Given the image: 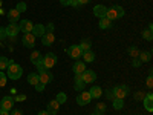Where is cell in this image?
<instances>
[{"label": "cell", "instance_id": "cell-1", "mask_svg": "<svg viewBox=\"0 0 153 115\" xmlns=\"http://www.w3.org/2000/svg\"><path fill=\"white\" fill-rule=\"evenodd\" d=\"M22 75H23V68L12 61L11 65L8 66V69H6V77L9 80H19Z\"/></svg>", "mask_w": 153, "mask_h": 115}, {"label": "cell", "instance_id": "cell-2", "mask_svg": "<svg viewBox=\"0 0 153 115\" xmlns=\"http://www.w3.org/2000/svg\"><path fill=\"white\" fill-rule=\"evenodd\" d=\"M124 9L120 6V5H113L110 8H107V12H106V17L110 20V22H115V20H118L121 17H124Z\"/></svg>", "mask_w": 153, "mask_h": 115}, {"label": "cell", "instance_id": "cell-3", "mask_svg": "<svg viewBox=\"0 0 153 115\" xmlns=\"http://www.w3.org/2000/svg\"><path fill=\"white\" fill-rule=\"evenodd\" d=\"M42 65L45 69H51V68H54L57 65V55L54 52H48L46 55H43L42 58Z\"/></svg>", "mask_w": 153, "mask_h": 115}, {"label": "cell", "instance_id": "cell-4", "mask_svg": "<svg viewBox=\"0 0 153 115\" xmlns=\"http://www.w3.org/2000/svg\"><path fill=\"white\" fill-rule=\"evenodd\" d=\"M112 92H113L115 98H121V100H124L127 95H129L130 89H129V86H126V84H120V86H115V87L112 89Z\"/></svg>", "mask_w": 153, "mask_h": 115}, {"label": "cell", "instance_id": "cell-5", "mask_svg": "<svg viewBox=\"0 0 153 115\" xmlns=\"http://www.w3.org/2000/svg\"><path fill=\"white\" fill-rule=\"evenodd\" d=\"M22 43H23V46L25 48H34L35 46V37H34V34L32 32H26V34H23V37H22Z\"/></svg>", "mask_w": 153, "mask_h": 115}, {"label": "cell", "instance_id": "cell-6", "mask_svg": "<svg viewBox=\"0 0 153 115\" xmlns=\"http://www.w3.org/2000/svg\"><path fill=\"white\" fill-rule=\"evenodd\" d=\"M14 103H16V100L14 97H11V95H6L2 98V101H0V109H5V111H11L12 108H14Z\"/></svg>", "mask_w": 153, "mask_h": 115}, {"label": "cell", "instance_id": "cell-7", "mask_svg": "<svg viewBox=\"0 0 153 115\" xmlns=\"http://www.w3.org/2000/svg\"><path fill=\"white\" fill-rule=\"evenodd\" d=\"M91 100H92V97L89 95V92L81 91L78 95H76V105H80V106H86V105L91 103Z\"/></svg>", "mask_w": 153, "mask_h": 115}, {"label": "cell", "instance_id": "cell-8", "mask_svg": "<svg viewBox=\"0 0 153 115\" xmlns=\"http://www.w3.org/2000/svg\"><path fill=\"white\" fill-rule=\"evenodd\" d=\"M68 54H69V57H71V58L78 60V58H81L83 51L80 49V46H78V45H71V46L68 48Z\"/></svg>", "mask_w": 153, "mask_h": 115}, {"label": "cell", "instance_id": "cell-9", "mask_svg": "<svg viewBox=\"0 0 153 115\" xmlns=\"http://www.w3.org/2000/svg\"><path fill=\"white\" fill-rule=\"evenodd\" d=\"M55 42V34L54 31H46L43 35H42V45L43 46H51Z\"/></svg>", "mask_w": 153, "mask_h": 115}, {"label": "cell", "instance_id": "cell-10", "mask_svg": "<svg viewBox=\"0 0 153 115\" xmlns=\"http://www.w3.org/2000/svg\"><path fill=\"white\" fill-rule=\"evenodd\" d=\"M38 74V77H40V81L46 86V84H49L51 81H52L54 80V75L52 74H51L48 69H45V71H40V72H37Z\"/></svg>", "mask_w": 153, "mask_h": 115}, {"label": "cell", "instance_id": "cell-11", "mask_svg": "<svg viewBox=\"0 0 153 115\" xmlns=\"http://www.w3.org/2000/svg\"><path fill=\"white\" fill-rule=\"evenodd\" d=\"M74 81H75L74 89H75L76 92H81V91H84V86H86V83H84V80H83L81 74H75V77H74Z\"/></svg>", "mask_w": 153, "mask_h": 115}, {"label": "cell", "instance_id": "cell-12", "mask_svg": "<svg viewBox=\"0 0 153 115\" xmlns=\"http://www.w3.org/2000/svg\"><path fill=\"white\" fill-rule=\"evenodd\" d=\"M5 31H6V35H8V37H16V35L20 32L19 23H12V22H9V25L5 28Z\"/></svg>", "mask_w": 153, "mask_h": 115}, {"label": "cell", "instance_id": "cell-13", "mask_svg": "<svg viewBox=\"0 0 153 115\" xmlns=\"http://www.w3.org/2000/svg\"><path fill=\"white\" fill-rule=\"evenodd\" d=\"M92 12H94V16L101 19V17H106V12H107V6L104 5H95L92 8Z\"/></svg>", "mask_w": 153, "mask_h": 115}, {"label": "cell", "instance_id": "cell-14", "mask_svg": "<svg viewBox=\"0 0 153 115\" xmlns=\"http://www.w3.org/2000/svg\"><path fill=\"white\" fill-rule=\"evenodd\" d=\"M60 103L57 100H51L49 103H48V108H46V111L49 112V115H55V114H58V111H60Z\"/></svg>", "mask_w": 153, "mask_h": 115}, {"label": "cell", "instance_id": "cell-15", "mask_svg": "<svg viewBox=\"0 0 153 115\" xmlns=\"http://www.w3.org/2000/svg\"><path fill=\"white\" fill-rule=\"evenodd\" d=\"M81 77H83V80H84L86 84L87 83H95V80H97V74L94 71H87V69L81 74Z\"/></svg>", "mask_w": 153, "mask_h": 115}, {"label": "cell", "instance_id": "cell-16", "mask_svg": "<svg viewBox=\"0 0 153 115\" xmlns=\"http://www.w3.org/2000/svg\"><path fill=\"white\" fill-rule=\"evenodd\" d=\"M19 28H20V31L22 32H32V28H34V25H32V22L31 20H22L20 23H19Z\"/></svg>", "mask_w": 153, "mask_h": 115}, {"label": "cell", "instance_id": "cell-17", "mask_svg": "<svg viewBox=\"0 0 153 115\" xmlns=\"http://www.w3.org/2000/svg\"><path fill=\"white\" fill-rule=\"evenodd\" d=\"M72 71H74V74H83L86 71V63L80 61V60H75L74 66H72Z\"/></svg>", "mask_w": 153, "mask_h": 115}, {"label": "cell", "instance_id": "cell-18", "mask_svg": "<svg viewBox=\"0 0 153 115\" xmlns=\"http://www.w3.org/2000/svg\"><path fill=\"white\" fill-rule=\"evenodd\" d=\"M143 101H144V108H146V111L152 112V111H153V94H152V92L146 94V97H144Z\"/></svg>", "mask_w": 153, "mask_h": 115}, {"label": "cell", "instance_id": "cell-19", "mask_svg": "<svg viewBox=\"0 0 153 115\" xmlns=\"http://www.w3.org/2000/svg\"><path fill=\"white\" fill-rule=\"evenodd\" d=\"M8 19H9V22H12V23H17V22H20V12L14 8V9H9L8 11Z\"/></svg>", "mask_w": 153, "mask_h": 115}, {"label": "cell", "instance_id": "cell-20", "mask_svg": "<svg viewBox=\"0 0 153 115\" xmlns=\"http://www.w3.org/2000/svg\"><path fill=\"white\" fill-rule=\"evenodd\" d=\"M81 57H83V61L84 63H92L95 60V52H94L92 49H89V51H84V52L81 54Z\"/></svg>", "mask_w": 153, "mask_h": 115}, {"label": "cell", "instance_id": "cell-21", "mask_svg": "<svg viewBox=\"0 0 153 115\" xmlns=\"http://www.w3.org/2000/svg\"><path fill=\"white\" fill-rule=\"evenodd\" d=\"M87 92H89V95H91L92 98H100L101 95H103V89H101L100 86H92Z\"/></svg>", "mask_w": 153, "mask_h": 115}, {"label": "cell", "instance_id": "cell-22", "mask_svg": "<svg viewBox=\"0 0 153 115\" xmlns=\"http://www.w3.org/2000/svg\"><path fill=\"white\" fill-rule=\"evenodd\" d=\"M46 32V28L43 26V25H34V28H32V34H34V37L37 38V37H40L42 38V35Z\"/></svg>", "mask_w": 153, "mask_h": 115}, {"label": "cell", "instance_id": "cell-23", "mask_svg": "<svg viewBox=\"0 0 153 115\" xmlns=\"http://www.w3.org/2000/svg\"><path fill=\"white\" fill-rule=\"evenodd\" d=\"M42 58H43V55H42L40 51H34V52L31 54V63H32V65H35V66L42 63Z\"/></svg>", "mask_w": 153, "mask_h": 115}, {"label": "cell", "instance_id": "cell-24", "mask_svg": "<svg viewBox=\"0 0 153 115\" xmlns=\"http://www.w3.org/2000/svg\"><path fill=\"white\" fill-rule=\"evenodd\" d=\"M98 26H100L101 29H109V28H112V22H110L107 17H101L100 22H98Z\"/></svg>", "mask_w": 153, "mask_h": 115}, {"label": "cell", "instance_id": "cell-25", "mask_svg": "<svg viewBox=\"0 0 153 115\" xmlns=\"http://www.w3.org/2000/svg\"><path fill=\"white\" fill-rule=\"evenodd\" d=\"M28 83H29V84H32V86H37L38 83H40V77H38V74L31 72V74L28 75Z\"/></svg>", "mask_w": 153, "mask_h": 115}, {"label": "cell", "instance_id": "cell-26", "mask_svg": "<svg viewBox=\"0 0 153 115\" xmlns=\"http://www.w3.org/2000/svg\"><path fill=\"white\" fill-rule=\"evenodd\" d=\"M138 58H139V61L141 63H147V61H150L152 60V52H149V51H143V52H139V55H138Z\"/></svg>", "mask_w": 153, "mask_h": 115}, {"label": "cell", "instance_id": "cell-27", "mask_svg": "<svg viewBox=\"0 0 153 115\" xmlns=\"http://www.w3.org/2000/svg\"><path fill=\"white\" fill-rule=\"evenodd\" d=\"M11 63H12V60H9L6 57H0V71H6Z\"/></svg>", "mask_w": 153, "mask_h": 115}, {"label": "cell", "instance_id": "cell-28", "mask_svg": "<svg viewBox=\"0 0 153 115\" xmlns=\"http://www.w3.org/2000/svg\"><path fill=\"white\" fill-rule=\"evenodd\" d=\"M112 105H113V109L121 111V109L124 108V100H121V98H113V100H112Z\"/></svg>", "mask_w": 153, "mask_h": 115}, {"label": "cell", "instance_id": "cell-29", "mask_svg": "<svg viewBox=\"0 0 153 115\" xmlns=\"http://www.w3.org/2000/svg\"><path fill=\"white\" fill-rule=\"evenodd\" d=\"M78 46H80V49H81L83 52H84V51H89V49H91V46H92V42L89 40V38H84V40H81V43H80Z\"/></svg>", "mask_w": 153, "mask_h": 115}, {"label": "cell", "instance_id": "cell-30", "mask_svg": "<svg viewBox=\"0 0 153 115\" xmlns=\"http://www.w3.org/2000/svg\"><path fill=\"white\" fill-rule=\"evenodd\" d=\"M127 54H129L132 58H138L139 55V49L136 46H129V49H127Z\"/></svg>", "mask_w": 153, "mask_h": 115}, {"label": "cell", "instance_id": "cell-31", "mask_svg": "<svg viewBox=\"0 0 153 115\" xmlns=\"http://www.w3.org/2000/svg\"><path fill=\"white\" fill-rule=\"evenodd\" d=\"M55 100L58 101L60 105H65L66 101H68V97H66V94H65V92H58V94H57V97H55Z\"/></svg>", "mask_w": 153, "mask_h": 115}, {"label": "cell", "instance_id": "cell-32", "mask_svg": "<svg viewBox=\"0 0 153 115\" xmlns=\"http://www.w3.org/2000/svg\"><path fill=\"white\" fill-rule=\"evenodd\" d=\"M143 38H144V40H147V42H152L153 40V31H150V29L143 31Z\"/></svg>", "mask_w": 153, "mask_h": 115}, {"label": "cell", "instance_id": "cell-33", "mask_svg": "<svg viewBox=\"0 0 153 115\" xmlns=\"http://www.w3.org/2000/svg\"><path fill=\"white\" fill-rule=\"evenodd\" d=\"M6 81H8V77H6V74L0 71V87L6 86Z\"/></svg>", "mask_w": 153, "mask_h": 115}, {"label": "cell", "instance_id": "cell-34", "mask_svg": "<svg viewBox=\"0 0 153 115\" xmlns=\"http://www.w3.org/2000/svg\"><path fill=\"white\" fill-rule=\"evenodd\" d=\"M152 71H153V69H150L149 77H147V80H146V86H147L149 89H152V87H153V77H152Z\"/></svg>", "mask_w": 153, "mask_h": 115}, {"label": "cell", "instance_id": "cell-35", "mask_svg": "<svg viewBox=\"0 0 153 115\" xmlns=\"http://www.w3.org/2000/svg\"><path fill=\"white\" fill-rule=\"evenodd\" d=\"M26 8H28V6H26V3H25V2H19V3H17V6H16V9H17L19 12H25V11H28Z\"/></svg>", "mask_w": 153, "mask_h": 115}, {"label": "cell", "instance_id": "cell-36", "mask_svg": "<svg viewBox=\"0 0 153 115\" xmlns=\"http://www.w3.org/2000/svg\"><path fill=\"white\" fill-rule=\"evenodd\" d=\"M95 111H97V112H101V114H104V112H106V105H104V103H98V105L95 106Z\"/></svg>", "mask_w": 153, "mask_h": 115}, {"label": "cell", "instance_id": "cell-37", "mask_svg": "<svg viewBox=\"0 0 153 115\" xmlns=\"http://www.w3.org/2000/svg\"><path fill=\"white\" fill-rule=\"evenodd\" d=\"M144 97H146V94L141 92V91H138V92L135 94V100H144Z\"/></svg>", "mask_w": 153, "mask_h": 115}, {"label": "cell", "instance_id": "cell-38", "mask_svg": "<svg viewBox=\"0 0 153 115\" xmlns=\"http://www.w3.org/2000/svg\"><path fill=\"white\" fill-rule=\"evenodd\" d=\"M8 35H6V31H5V28H0V40H5Z\"/></svg>", "mask_w": 153, "mask_h": 115}, {"label": "cell", "instance_id": "cell-39", "mask_svg": "<svg viewBox=\"0 0 153 115\" xmlns=\"http://www.w3.org/2000/svg\"><path fill=\"white\" fill-rule=\"evenodd\" d=\"M14 100H16V101H25V100H26V95H23V94L16 95V97H14Z\"/></svg>", "mask_w": 153, "mask_h": 115}, {"label": "cell", "instance_id": "cell-40", "mask_svg": "<svg viewBox=\"0 0 153 115\" xmlns=\"http://www.w3.org/2000/svg\"><path fill=\"white\" fill-rule=\"evenodd\" d=\"M34 87H35V91H38V92H42L43 89H45V84H43V83L40 81V83H38L37 86H34Z\"/></svg>", "mask_w": 153, "mask_h": 115}, {"label": "cell", "instance_id": "cell-41", "mask_svg": "<svg viewBox=\"0 0 153 115\" xmlns=\"http://www.w3.org/2000/svg\"><path fill=\"white\" fill-rule=\"evenodd\" d=\"M106 97H107V100H110V101H112V100L115 98L113 92H112V91H109V89H107V91H106Z\"/></svg>", "mask_w": 153, "mask_h": 115}, {"label": "cell", "instance_id": "cell-42", "mask_svg": "<svg viewBox=\"0 0 153 115\" xmlns=\"http://www.w3.org/2000/svg\"><path fill=\"white\" fill-rule=\"evenodd\" d=\"M75 2H76V5H78V8H80V6H83V5L89 3L91 0H75Z\"/></svg>", "mask_w": 153, "mask_h": 115}, {"label": "cell", "instance_id": "cell-43", "mask_svg": "<svg viewBox=\"0 0 153 115\" xmlns=\"http://www.w3.org/2000/svg\"><path fill=\"white\" fill-rule=\"evenodd\" d=\"M132 65H133L135 68H139V66H141V61H139V58H133Z\"/></svg>", "mask_w": 153, "mask_h": 115}, {"label": "cell", "instance_id": "cell-44", "mask_svg": "<svg viewBox=\"0 0 153 115\" xmlns=\"http://www.w3.org/2000/svg\"><path fill=\"white\" fill-rule=\"evenodd\" d=\"M9 115H23V112L19 111V109H11V114Z\"/></svg>", "mask_w": 153, "mask_h": 115}, {"label": "cell", "instance_id": "cell-45", "mask_svg": "<svg viewBox=\"0 0 153 115\" xmlns=\"http://www.w3.org/2000/svg\"><path fill=\"white\" fill-rule=\"evenodd\" d=\"M71 2H72V0H60V3L63 6H71Z\"/></svg>", "mask_w": 153, "mask_h": 115}, {"label": "cell", "instance_id": "cell-46", "mask_svg": "<svg viewBox=\"0 0 153 115\" xmlns=\"http://www.w3.org/2000/svg\"><path fill=\"white\" fill-rule=\"evenodd\" d=\"M46 31H54V23H49L46 26Z\"/></svg>", "mask_w": 153, "mask_h": 115}, {"label": "cell", "instance_id": "cell-47", "mask_svg": "<svg viewBox=\"0 0 153 115\" xmlns=\"http://www.w3.org/2000/svg\"><path fill=\"white\" fill-rule=\"evenodd\" d=\"M0 115H9V111H5V109H0Z\"/></svg>", "mask_w": 153, "mask_h": 115}, {"label": "cell", "instance_id": "cell-48", "mask_svg": "<svg viewBox=\"0 0 153 115\" xmlns=\"http://www.w3.org/2000/svg\"><path fill=\"white\" fill-rule=\"evenodd\" d=\"M38 115H49V112L48 111H40V112H38Z\"/></svg>", "mask_w": 153, "mask_h": 115}, {"label": "cell", "instance_id": "cell-49", "mask_svg": "<svg viewBox=\"0 0 153 115\" xmlns=\"http://www.w3.org/2000/svg\"><path fill=\"white\" fill-rule=\"evenodd\" d=\"M92 115H103V114H101V112H97V111H95V112H94Z\"/></svg>", "mask_w": 153, "mask_h": 115}, {"label": "cell", "instance_id": "cell-50", "mask_svg": "<svg viewBox=\"0 0 153 115\" xmlns=\"http://www.w3.org/2000/svg\"><path fill=\"white\" fill-rule=\"evenodd\" d=\"M0 6H2V2H0Z\"/></svg>", "mask_w": 153, "mask_h": 115}]
</instances>
